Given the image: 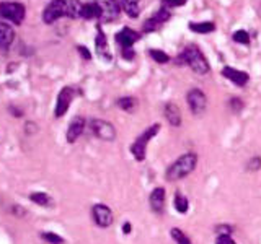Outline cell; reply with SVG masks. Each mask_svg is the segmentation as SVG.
<instances>
[{
  "instance_id": "1",
  "label": "cell",
  "mask_w": 261,
  "mask_h": 244,
  "mask_svg": "<svg viewBox=\"0 0 261 244\" xmlns=\"http://www.w3.org/2000/svg\"><path fill=\"white\" fill-rule=\"evenodd\" d=\"M178 64H186L190 65L191 70L198 75H207L211 67H209V62L207 59L204 57V54L199 51L196 46H188L183 49V52L178 55Z\"/></svg>"
},
{
  "instance_id": "2",
  "label": "cell",
  "mask_w": 261,
  "mask_h": 244,
  "mask_svg": "<svg viewBox=\"0 0 261 244\" xmlns=\"http://www.w3.org/2000/svg\"><path fill=\"white\" fill-rule=\"evenodd\" d=\"M196 165H198V155L194 151L181 155L175 163H171L170 168L167 169V179L168 181H179V179L191 174Z\"/></svg>"
},
{
  "instance_id": "3",
  "label": "cell",
  "mask_w": 261,
  "mask_h": 244,
  "mask_svg": "<svg viewBox=\"0 0 261 244\" xmlns=\"http://www.w3.org/2000/svg\"><path fill=\"white\" fill-rule=\"evenodd\" d=\"M0 15L15 24H21L24 20V7L16 2L0 4Z\"/></svg>"
},
{
  "instance_id": "4",
  "label": "cell",
  "mask_w": 261,
  "mask_h": 244,
  "mask_svg": "<svg viewBox=\"0 0 261 244\" xmlns=\"http://www.w3.org/2000/svg\"><path fill=\"white\" fill-rule=\"evenodd\" d=\"M61 16H67V2L65 0H53V2H49L43 13L44 23L51 24L56 20H59Z\"/></svg>"
},
{
  "instance_id": "5",
  "label": "cell",
  "mask_w": 261,
  "mask_h": 244,
  "mask_svg": "<svg viewBox=\"0 0 261 244\" xmlns=\"http://www.w3.org/2000/svg\"><path fill=\"white\" fill-rule=\"evenodd\" d=\"M186 100H188V104H190L191 112L196 114V116H201V114L207 108V98L199 88L190 89V92H188Z\"/></svg>"
},
{
  "instance_id": "6",
  "label": "cell",
  "mask_w": 261,
  "mask_h": 244,
  "mask_svg": "<svg viewBox=\"0 0 261 244\" xmlns=\"http://www.w3.org/2000/svg\"><path fill=\"white\" fill-rule=\"evenodd\" d=\"M92 130H93V134L98 137V138H101V140L105 142H113L114 138H116V129L113 127L111 122L108 120H103V119H93L92 120Z\"/></svg>"
},
{
  "instance_id": "7",
  "label": "cell",
  "mask_w": 261,
  "mask_h": 244,
  "mask_svg": "<svg viewBox=\"0 0 261 244\" xmlns=\"http://www.w3.org/2000/svg\"><path fill=\"white\" fill-rule=\"evenodd\" d=\"M92 215H93V222L100 226V228H108L113 225L114 217L110 207H106L105 203H96L92 208Z\"/></svg>"
},
{
  "instance_id": "8",
  "label": "cell",
  "mask_w": 261,
  "mask_h": 244,
  "mask_svg": "<svg viewBox=\"0 0 261 244\" xmlns=\"http://www.w3.org/2000/svg\"><path fill=\"white\" fill-rule=\"evenodd\" d=\"M72 100H73V89L70 86H64L59 92V96H57V103L54 109L56 117H62L69 111Z\"/></svg>"
},
{
  "instance_id": "9",
  "label": "cell",
  "mask_w": 261,
  "mask_h": 244,
  "mask_svg": "<svg viewBox=\"0 0 261 244\" xmlns=\"http://www.w3.org/2000/svg\"><path fill=\"white\" fill-rule=\"evenodd\" d=\"M95 49H96V54L98 57L103 60V62H111L113 60V55L110 51V44H108V39H106L105 33L101 31V28L98 26V36L95 39Z\"/></svg>"
},
{
  "instance_id": "10",
  "label": "cell",
  "mask_w": 261,
  "mask_h": 244,
  "mask_svg": "<svg viewBox=\"0 0 261 244\" xmlns=\"http://www.w3.org/2000/svg\"><path fill=\"white\" fill-rule=\"evenodd\" d=\"M101 5V18L105 23H111L119 16L121 7L118 4V0H105V2H100Z\"/></svg>"
},
{
  "instance_id": "11",
  "label": "cell",
  "mask_w": 261,
  "mask_h": 244,
  "mask_svg": "<svg viewBox=\"0 0 261 244\" xmlns=\"http://www.w3.org/2000/svg\"><path fill=\"white\" fill-rule=\"evenodd\" d=\"M139 39H141L139 33L130 28H122L119 33H116V43L121 46V49H130Z\"/></svg>"
},
{
  "instance_id": "12",
  "label": "cell",
  "mask_w": 261,
  "mask_h": 244,
  "mask_svg": "<svg viewBox=\"0 0 261 244\" xmlns=\"http://www.w3.org/2000/svg\"><path fill=\"white\" fill-rule=\"evenodd\" d=\"M84 129H85V119L84 117H73L72 122L69 124L67 129V134H65V138H67L69 143H73L77 138L84 134Z\"/></svg>"
},
{
  "instance_id": "13",
  "label": "cell",
  "mask_w": 261,
  "mask_h": 244,
  "mask_svg": "<svg viewBox=\"0 0 261 244\" xmlns=\"http://www.w3.org/2000/svg\"><path fill=\"white\" fill-rule=\"evenodd\" d=\"M165 199H167V194L163 187H155V189L150 192V207L155 214H162L163 208H165Z\"/></svg>"
},
{
  "instance_id": "14",
  "label": "cell",
  "mask_w": 261,
  "mask_h": 244,
  "mask_svg": "<svg viewBox=\"0 0 261 244\" xmlns=\"http://www.w3.org/2000/svg\"><path fill=\"white\" fill-rule=\"evenodd\" d=\"M222 75L225 78H228L230 81H233L235 85H239V86H245L248 83V73L247 72H243V70H237V69H232V67H224L222 69Z\"/></svg>"
},
{
  "instance_id": "15",
  "label": "cell",
  "mask_w": 261,
  "mask_h": 244,
  "mask_svg": "<svg viewBox=\"0 0 261 244\" xmlns=\"http://www.w3.org/2000/svg\"><path fill=\"white\" fill-rule=\"evenodd\" d=\"M163 114H165L170 126H173V127L181 126V111H179V108L175 103H167L165 108H163Z\"/></svg>"
},
{
  "instance_id": "16",
  "label": "cell",
  "mask_w": 261,
  "mask_h": 244,
  "mask_svg": "<svg viewBox=\"0 0 261 244\" xmlns=\"http://www.w3.org/2000/svg\"><path fill=\"white\" fill-rule=\"evenodd\" d=\"M15 39V31L10 24L7 23H0V49H8L10 44L13 43Z\"/></svg>"
},
{
  "instance_id": "17",
  "label": "cell",
  "mask_w": 261,
  "mask_h": 244,
  "mask_svg": "<svg viewBox=\"0 0 261 244\" xmlns=\"http://www.w3.org/2000/svg\"><path fill=\"white\" fill-rule=\"evenodd\" d=\"M82 18H85V20L101 18V5H100V2L84 4V7H82Z\"/></svg>"
},
{
  "instance_id": "18",
  "label": "cell",
  "mask_w": 261,
  "mask_h": 244,
  "mask_svg": "<svg viewBox=\"0 0 261 244\" xmlns=\"http://www.w3.org/2000/svg\"><path fill=\"white\" fill-rule=\"evenodd\" d=\"M30 199L35 203H38V205H41V207H53V203H54V200L51 199V195L46 194V192H33L30 195Z\"/></svg>"
},
{
  "instance_id": "19",
  "label": "cell",
  "mask_w": 261,
  "mask_h": 244,
  "mask_svg": "<svg viewBox=\"0 0 261 244\" xmlns=\"http://www.w3.org/2000/svg\"><path fill=\"white\" fill-rule=\"evenodd\" d=\"M139 2H141V0H121L122 8H124L130 18H137L139 13H141V10H139Z\"/></svg>"
},
{
  "instance_id": "20",
  "label": "cell",
  "mask_w": 261,
  "mask_h": 244,
  "mask_svg": "<svg viewBox=\"0 0 261 244\" xmlns=\"http://www.w3.org/2000/svg\"><path fill=\"white\" fill-rule=\"evenodd\" d=\"M190 29L194 33H211L216 29V24L212 21H201V23H190Z\"/></svg>"
},
{
  "instance_id": "21",
  "label": "cell",
  "mask_w": 261,
  "mask_h": 244,
  "mask_svg": "<svg viewBox=\"0 0 261 244\" xmlns=\"http://www.w3.org/2000/svg\"><path fill=\"white\" fill-rule=\"evenodd\" d=\"M159 130H160V124H153V126H150L149 129H147L145 132H144L141 137L137 138V140L141 142V143H144V145L147 146V143L150 142V138H153L155 135L159 134Z\"/></svg>"
},
{
  "instance_id": "22",
  "label": "cell",
  "mask_w": 261,
  "mask_h": 244,
  "mask_svg": "<svg viewBox=\"0 0 261 244\" xmlns=\"http://www.w3.org/2000/svg\"><path fill=\"white\" fill-rule=\"evenodd\" d=\"M130 153L137 161H142L145 158V145L141 143L139 140H136L133 145H130Z\"/></svg>"
},
{
  "instance_id": "23",
  "label": "cell",
  "mask_w": 261,
  "mask_h": 244,
  "mask_svg": "<svg viewBox=\"0 0 261 244\" xmlns=\"http://www.w3.org/2000/svg\"><path fill=\"white\" fill-rule=\"evenodd\" d=\"M152 20H153L155 23H157L159 26H162V23H165V21H168V20H170V10H168L167 7L159 8V10L153 13Z\"/></svg>"
},
{
  "instance_id": "24",
  "label": "cell",
  "mask_w": 261,
  "mask_h": 244,
  "mask_svg": "<svg viewBox=\"0 0 261 244\" xmlns=\"http://www.w3.org/2000/svg\"><path fill=\"white\" fill-rule=\"evenodd\" d=\"M175 208L179 211V214H186L188 208H190V202L181 194H176L175 195Z\"/></svg>"
},
{
  "instance_id": "25",
  "label": "cell",
  "mask_w": 261,
  "mask_h": 244,
  "mask_svg": "<svg viewBox=\"0 0 261 244\" xmlns=\"http://www.w3.org/2000/svg\"><path fill=\"white\" fill-rule=\"evenodd\" d=\"M170 236L173 238L178 244H191V241H190V238L179 230V228H171L170 230Z\"/></svg>"
},
{
  "instance_id": "26",
  "label": "cell",
  "mask_w": 261,
  "mask_h": 244,
  "mask_svg": "<svg viewBox=\"0 0 261 244\" xmlns=\"http://www.w3.org/2000/svg\"><path fill=\"white\" fill-rule=\"evenodd\" d=\"M118 106H119L121 109L130 112V111H134V108H136V100H134V98H130V96L119 98V100H118Z\"/></svg>"
},
{
  "instance_id": "27",
  "label": "cell",
  "mask_w": 261,
  "mask_h": 244,
  "mask_svg": "<svg viewBox=\"0 0 261 244\" xmlns=\"http://www.w3.org/2000/svg\"><path fill=\"white\" fill-rule=\"evenodd\" d=\"M150 57L159 64H168L170 62V55L165 54L163 51H159V49H152L150 51Z\"/></svg>"
},
{
  "instance_id": "28",
  "label": "cell",
  "mask_w": 261,
  "mask_h": 244,
  "mask_svg": "<svg viewBox=\"0 0 261 244\" xmlns=\"http://www.w3.org/2000/svg\"><path fill=\"white\" fill-rule=\"evenodd\" d=\"M233 41L239 44H248L250 43V35L245 29H240V31H235L233 33Z\"/></svg>"
},
{
  "instance_id": "29",
  "label": "cell",
  "mask_w": 261,
  "mask_h": 244,
  "mask_svg": "<svg viewBox=\"0 0 261 244\" xmlns=\"http://www.w3.org/2000/svg\"><path fill=\"white\" fill-rule=\"evenodd\" d=\"M41 238H43L44 241L47 242H51V244H64V239L61 238L59 234H56V233H51V231H46L41 234Z\"/></svg>"
},
{
  "instance_id": "30",
  "label": "cell",
  "mask_w": 261,
  "mask_h": 244,
  "mask_svg": "<svg viewBox=\"0 0 261 244\" xmlns=\"http://www.w3.org/2000/svg\"><path fill=\"white\" fill-rule=\"evenodd\" d=\"M247 169L248 171H258V169H261V158L259 157H253L247 163Z\"/></svg>"
},
{
  "instance_id": "31",
  "label": "cell",
  "mask_w": 261,
  "mask_h": 244,
  "mask_svg": "<svg viewBox=\"0 0 261 244\" xmlns=\"http://www.w3.org/2000/svg\"><path fill=\"white\" fill-rule=\"evenodd\" d=\"M216 244H237V242L230 238V234H219Z\"/></svg>"
},
{
  "instance_id": "32",
  "label": "cell",
  "mask_w": 261,
  "mask_h": 244,
  "mask_svg": "<svg viewBox=\"0 0 261 244\" xmlns=\"http://www.w3.org/2000/svg\"><path fill=\"white\" fill-rule=\"evenodd\" d=\"M230 108H232V111H233V112L242 111V108H243L242 100H239V98H232V100H230Z\"/></svg>"
},
{
  "instance_id": "33",
  "label": "cell",
  "mask_w": 261,
  "mask_h": 244,
  "mask_svg": "<svg viewBox=\"0 0 261 244\" xmlns=\"http://www.w3.org/2000/svg\"><path fill=\"white\" fill-rule=\"evenodd\" d=\"M186 4V0H163L165 7H181Z\"/></svg>"
},
{
  "instance_id": "34",
  "label": "cell",
  "mask_w": 261,
  "mask_h": 244,
  "mask_svg": "<svg viewBox=\"0 0 261 244\" xmlns=\"http://www.w3.org/2000/svg\"><path fill=\"white\" fill-rule=\"evenodd\" d=\"M77 49H79V52H80V55H82V57H84V59H85V60H90V59H92V54H90V52H88V49H87L85 46H79Z\"/></svg>"
},
{
  "instance_id": "35",
  "label": "cell",
  "mask_w": 261,
  "mask_h": 244,
  "mask_svg": "<svg viewBox=\"0 0 261 244\" xmlns=\"http://www.w3.org/2000/svg\"><path fill=\"white\" fill-rule=\"evenodd\" d=\"M216 231L219 233V234H230L232 233V226H228V225H222V226H217L216 228Z\"/></svg>"
},
{
  "instance_id": "36",
  "label": "cell",
  "mask_w": 261,
  "mask_h": 244,
  "mask_svg": "<svg viewBox=\"0 0 261 244\" xmlns=\"http://www.w3.org/2000/svg\"><path fill=\"white\" fill-rule=\"evenodd\" d=\"M134 55H136L134 49H122V57H124V59L130 60V59H134Z\"/></svg>"
},
{
  "instance_id": "37",
  "label": "cell",
  "mask_w": 261,
  "mask_h": 244,
  "mask_svg": "<svg viewBox=\"0 0 261 244\" xmlns=\"http://www.w3.org/2000/svg\"><path fill=\"white\" fill-rule=\"evenodd\" d=\"M122 230H124V233L126 234H129L130 233V223L127 222V223H124V226H122Z\"/></svg>"
}]
</instances>
